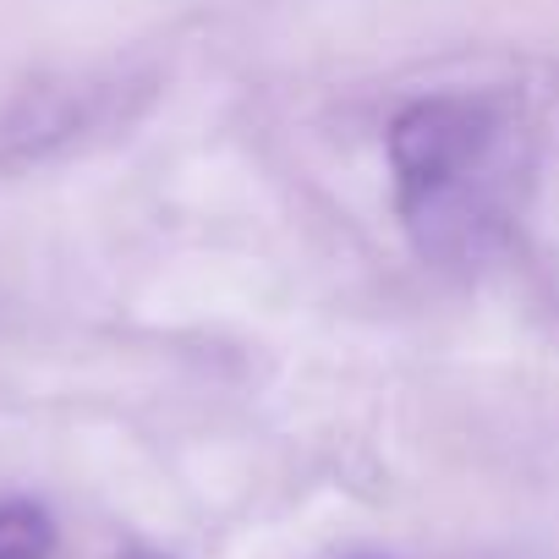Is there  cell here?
Returning <instances> with one entry per match:
<instances>
[{"label": "cell", "mask_w": 559, "mask_h": 559, "mask_svg": "<svg viewBox=\"0 0 559 559\" xmlns=\"http://www.w3.org/2000/svg\"><path fill=\"white\" fill-rule=\"evenodd\" d=\"M132 559H154V554H132Z\"/></svg>", "instance_id": "obj_3"}, {"label": "cell", "mask_w": 559, "mask_h": 559, "mask_svg": "<svg viewBox=\"0 0 559 559\" xmlns=\"http://www.w3.org/2000/svg\"><path fill=\"white\" fill-rule=\"evenodd\" d=\"M488 110L477 99H417L395 116L390 127V170H395V198L412 225L433 219L477 170L488 154Z\"/></svg>", "instance_id": "obj_1"}, {"label": "cell", "mask_w": 559, "mask_h": 559, "mask_svg": "<svg viewBox=\"0 0 559 559\" xmlns=\"http://www.w3.org/2000/svg\"><path fill=\"white\" fill-rule=\"evenodd\" d=\"M56 554V521L34 499L0 504V559H50Z\"/></svg>", "instance_id": "obj_2"}]
</instances>
